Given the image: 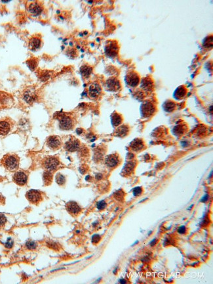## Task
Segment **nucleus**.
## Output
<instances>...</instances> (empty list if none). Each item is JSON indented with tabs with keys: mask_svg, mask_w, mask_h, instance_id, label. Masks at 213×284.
<instances>
[{
	"mask_svg": "<svg viewBox=\"0 0 213 284\" xmlns=\"http://www.w3.org/2000/svg\"><path fill=\"white\" fill-rule=\"evenodd\" d=\"M1 164L8 171H16L19 168L20 158L16 154L7 153L1 159Z\"/></svg>",
	"mask_w": 213,
	"mask_h": 284,
	"instance_id": "1",
	"label": "nucleus"
},
{
	"mask_svg": "<svg viewBox=\"0 0 213 284\" xmlns=\"http://www.w3.org/2000/svg\"><path fill=\"white\" fill-rule=\"evenodd\" d=\"M21 99L24 103L31 105L38 100V93L33 86H29L24 89L21 94Z\"/></svg>",
	"mask_w": 213,
	"mask_h": 284,
	"instance_id": "2",
	"label": "nucleus"
},
{
	"mask_svg": "<svg viewBox=\"0 0 213 284\" xmlns=\"http://www.w3.org/2000/svg\"><path fill=\"white\" fill-rule=\"evenodd\" d=\"M15 126V122L9 117L0 118V136L8 135L13 130Z\"/></svg>",
	"mask_w": 213,
	"mask_h": 284,
	"instance_id": "3",
	"label": "nucleus"
},
{
	"mask_svg": "<svg viewBox=\"0 0 213 284\" xmlns=\"http://www.w3.org/2000/svg\"><path fill=\"white\" fill-rule=\"evenodd\" d=\"M59 128L62 130H70L75 126V120L71 115H61L59 117Z\"/></svg>",
	"mask_w": 213,
	"mask_h": 284,
	"instance_id": "4",
	"label": "nucleus"
},
{
	"mask_svg": "<svg viewBox=\"0 0 213 284\" xmlns=\"http://www.w3.org/2000/svg\"><path fill=\"white\" fill-rule=\"evenodd\" d=\"M42 167L47 171L52 172L57 170L60 167V162L59 158L56 156H49L45 157L42 160Z\"/></svg>",
	"mask_w": 213,
	"mask_h": 284,
	"instance_id": "5",
	"label": "nucleus"
},
{
	"mask_svg": "<svg viewBox=\"0 0 213 284\" xmlns=\"http://www.w3.org/2000/svg\"><path fill=\"white\" fill-rule=\"evenodd\" d=\"M27 11L32 16H39L43 11V5L40 1H31L27 6Z\"/></svg>",
	"mask_w": 213,
	"mask_h": 284,
	"instance_id": "6",
	"label": "nucleus"
},
{
	"mask_svg": "<svg viewBox=\"0 0 213 284\" xmlns=\"http://www.w3.org/2000/svg\"><path fill=\"white\" fill-rule=\"evenodd\" d=\"M28 180V174L24 171H17L13 176V180L17 185L19 186L25 185Z\"/></svg>",
	"mask_w": 213,
	"mask_h": 284,
	"instance_id": "7",
	"label": "nucleus"
},
{
	"mask_svg": "<svg viewBox=\"0 0 213 284\" xmlns=\"http://www.w3.org/2000/svg\"><path fill=\"white\" fill-rule=\"evenodd\" d=\"M120 47L117 42L110 41L108 42L106 46H105L104 51L108 57L113 58L118 55L119 53Z\"/></svg>",
	"mask_w": 213,
	"mask_h": 284,
	"instance_id": "8",
	"label": "nucleus"
},
{
	"mask_svg": "<svg viewBox=\"0 0 213 284\" xmlns=\"http://www.w3.org/2000/svg\"><path fill=\"white\" fill-rule=\"evenodd\" d=\"M26 197L31 203L38 205L43 200V195L41 191L36 189H30L27 192Z\"/></svg>",
	"mask_w": 213,
	"mask_h": 284,
	"instance_id": "9",
	"label": "nucleus"
},
{
	"mask_svg": "<svg viewBox=\"0 0 213 284\" xmlns=\"http://www.w3.org/2000/svg\"><path fill=\"white\" fill-rule=\"evenodd\" d=\"M156 111V106L150 101H146L141 106V115L143 117L148 118L152 117Z\"/></svg>",
	"mask_w": 213,
	"mask_h": 284,
	"instance_id": "10",
	"label": "nucleus"
},
{
	"mask_svg": "<svg viewBox=\"0 0 213 284\" xmlns=\"http://www.w3.org/2000/svg\"><path fill=\"white\" fill-rule=\"evenodd\" d=\"M42 39L39 34H35L29 40L28 48L31 51H36L39 50L42 46Z\"/></svg>",
	"mask_w": 213,
	"mask_h": 284,
	"instance_id": "11",
	"label": "nucleus"
},
{
	"mask_svg": "<svg viewBox=\"0 0 213 284\" xmlns=\"http://www.w3.org/2000/svg\"><path fill=\"white\" fill-rule=\"evenodd\" d=\"M46 145L51 150H57L62 145V140L59 136H51L47 138Z\"/></svg>",
	"mask_w": 213,
	"mask_h": 284,
	"instance_id": "12",
	"label": "nucleus"
},
{
	"mask_svg": "<svg viewBox=\"0 0 213 284\" xmlns=\"http://www.w3.org/2000/svg\"><path fill=\"white\" fill-rule=\"evenodd\" d=\"M14 100L11 95L0 91V109L11 107Z\"/></svg>",
	"mask_w": 213,
	"mask_h": 284,
	"instance_id": "13",
	"label": "nucleus"
},
{
	"mask_svg": "<svg viewBox=\"0 0 213 284\" xmlns=\"http://www.w3.org/2000/svg\"><path fill=\"white\" fill-rule=\"evenodd\" d=\"M125 82L129 86L134 87L137 86L140 82V77L138 74L134 71H131L127 74L125 77Z\"/></svg>",
	"mask_w": 213,
	"mask_h": 284,
	"instance_id": "14",
	"label": "nucleus"
},
{
	"mask_svg": "<svg viewBox=\"0 0 213 284\" xmlns=\"http://www.w3.org/2000/svg\"><path fill=\"white\" fill-rule=\"evenodd\" d=\"M88 93L89 95L93 99H97L99 97L102 93V88L100 84L96 82L91 84L89 87Z\"/></svg>",
	"mask_w": 213,
	"mask_h": 284,
	"instance_id": "15",
	"label": "nucleus"
},
{
	"mask_svg": "<svg viewBox=\"0 0 213 284\" xmlns=\"http://www.w3.org/2000/svg\"><path fill=\"white\" fill-rule=\"evenodd\" d=\"M106 86L108 90L112 91H117L121 89V83L118 78H110L107 80Z\"/></svg>",
	"mask_w": 213,
	"mask_h": 284,
	"instance_id": "16",
	"label": "nucleus"
},
{
	"mask_svg": "<svg viewBox=\"0 0 213 284\" xmlns=\"http://www.w3.org/2000/svg\"><path fill=\"white\" fill-rule=\"evenodd\" d=\"M80 147V142L75 138H71L68 142H66L64 148L66 150L69 152H74L78 150Z\"/></svg>",
	"mask_w": 213,
	"mask_h": 284,
	"instance_id": "17",
	"label": "nucleus"
},
{
	"mask_svg": "<svg viewBox=\"0 0 213 284\" xmlns=\"http://www.w3.org/2000/svg\"><path fill=\"white\" fill-rule=\"evenodd\" d=\"M66 207L68 212L72 215H77L81 211V209L79 205L74 201H69L67 203Z\"/></svg>",
	"mask_w": 213,
	"mask_h": 284,
	"instance_id": "18",
	"label": "nucleus"
},
{
	"mask_svg": "<svg viewBox=\"0 0 213 284\" xmlns=\"http://www.w3.org/2000/svg\"><path fill=\"white\" fill-rule=\"evenodd\" d=\"M120 162L119 156L116 154H112L106 156L105 159V163L110 168H114L118 166Z\"/></svg>",
	"mask_w": 213,
	"mask_h": 284,
	"instance_id": "19",
	"label": "nucleus"
},
{
	"mask_svg": "<svg viewBox=\"0 0 213 284\" xmlns=\"http://www.w3.org/2000/svg\"><path fill=\"white\" fill-rule=\"evenodd\" d=\"M186 93H187V90L186 88H185V86H180L176 89L175 91H174V97L175 99L180 100L184 98V97L186 94Z\"/></svg>",
	"mask_w": 213,
	"mask_h": 284,
	"instance_id": "20",
	"label": "nucleus"
},
{
	"mask_svg": "<svg viewBox=\"0 0 213 284\" xmlns=\"http://www.w3.org/2000/svg\"><path fill=\"white\" fill-rule=\"evenodd\" d=\"M111 121L112 124L114 126L117 127L122 124L123 121L122 116L118 113L117 112H114L112 115L111 117Z\"/></svg>",
	"mask_w": 213,
	"mask_h": 284,
	"instance_id": "21",
	"label": "nucleus"
},
{
	"mask_svg": "<svg viewBox=\"0 0 213 284\" xmlns=\"http://www.w3.org/2000/svg\"><path fill=\"white\" fill-rule=\"evenodd\" d=\"M141 88L144 90L151 91L153 88V82L150 78H144L141 82Z\"/></svg>",
	"mask_w": 213,
	"mask_h": 284,
	"instance_id": "22",
	"label": "nucleus"
},
{
	"mask_svg": "<svg viewBox=\"0 0 213 284\" xmlns=\"http://www.w3.org/2000/svg\"><path fill=\"white\" fill-rule=\"evenodd\" d=\"M129 132V127L126 125H123L117 129L116 131V135L118 137H125V136L127 135V134Z\"/></svg>",
	"mask_w": 213,
	"mask_h": 284,
	"instance_id": "23",
	"label": "nucleus"
},
{
	"mask_svg": "<svg viewBox=\"0 0 213 284\" xmlns=\"http://www.w3.org/2000/svg\"><path fill=\"white\" fill-rule=\"evenodd\" d=\"M92 72H93V68L87 64H84L80 68V73L85 78L89 77L91 75Z\"/></svg>",
	"mask_w": 213,
	"mask_h": 284,
	"instance_id": "24",
	"label": "nucleus"
},
{
	"mask_svg": "<svg viewBox=\"0 0 213 284\" xmlns=\"http://www.w3.org/2000/svg\"><path fill=\"white\" fill-rule=\"evenodd\" d=\"M144 142H142L141 140L139 139H136L134 141H133V143H132L131 147L132 149H133L134 151H140L142 149L143 147H144Z\"/></svg>",
	"mask_w": 213,
	"mask_h": 284,
	"instance_id": "25",
	"label": "nucleus"
},
{
	"mask_svg": "<svg viewBox=\"0 0 213 284\" xmlns=\"http://www.w3.org/2000/svg\"><path fill=\"white\" fill-rule=\"evenodd\" d=\"M175 103L173 101H167L163 104V109H164V110L166 112H169V113L173 111L175 109Z\"/></svg>",
	"mask_w": 213,
	"mask_h": 284,
	"instance_id": "26",
	"label": "nucleus"
},
{
	"mask_svg": "<svg viewBox=\"0 0 213 284\" xmlns=\"http://www.w3.org/2000/svg\"><path fill=\"white\" fill-rule=\"evenodd\" d=\"M52 179H53V175L51 174V172L47 171L45 173H44L43 174V181L44 183L46 185H49L51 184L52 182Z\"/></svg>",
	"mask_w": 213,
	"mask_h": 284,
	"instance_id": "27",
	"label": "nucleus"
},
{
	"mask_svg": "<svg viewBox=\"0 0 213 284\" xmlns=\"http://www.w3.org/2000/svg\"><path fill=\"white\" fill-rule=\"evenodd\" d=\"M26 64L29 68H30V70H35V68L37 67V60L35 59V58H33V59H29L28 61H26Z\"/></svg>",
	"mask_w": 213,
	"mask_h": 284,
	"instance_id": "28",
	"label": "nucleus"
},
{
	"mask_svg": "<svg viewBox=\"0 0 213 284\" xmlns=\"http://www.w3.org/2000/svg\"><path fill=\"white\" fill-rule=\"evenodd\" d=\"M186 126H183V125H178V126H176L175 128H174V133L176 136H180L182 135L184 133Z\"/></svg>",
	"mask_w": 213,
	"mask_h": 284,
	"instance_id": "29",
	"label": "nucleus"
},
{
	"mask_svg": "<svg viewBox=\"0 0 213 284\" xmlns=\"http://www.w3.org/2000/svg\"><path fill=\"white\" fill-rule=\"evenodd\" d=\"M56 182H57V184L59 185H62L66 182V178H65L64 175L59 173L56 176Z\"/></svg>",
	"mask_w": 213,
	"mask_h": 284,
	"instance_id": "30",
	"label": "nucleus"
},
{
	"mask_svg": "<svg viewBox=\"0 0 213 284\" xmlns=\"http://www.w3.org/2000/svg\"><path fill=\"white\" fill-rule=\"evenodd\" d=\"M51 75H52V74H51V71H47V70L43 71V72L41 74V76H40V80L44 82L47 81V80H49V78H51Z\"/></svg>",
	"mask_w": 213,
	"mask_h": 284,
	"instance_id": "31",
	"label": "nucleus"
},
{
	"mask_svg": "<svg viewBox=\"0 0 213 284\" xmlns=\"http://www.w3.org/2000/svg\"><path fill=\"white\" fill-rule=\"evenodd\" d=\"M26 247L28 249L33 250L36 249V247H37V244L36 242H35L33 241H28L26 243Z\"/></svg>",
	"mask_w": 213,
	"mask_h": 284,
	"instance_id": "32",
	"label": "nucleus"
},
{
	"mask_svg": "<svg viewBox=\"0 0 213 284\" xmlns=\"http://www.w3.org/2000/svg\"><path fill=\"white\" fill-rule=\"evenodd\" d=\"M7 221V220L5 214L0 213V227L4 226L5 225Z\"/></svg>",
	"mask_w": 213,
	"mask_h": 284,
	"instance_id": "33",
	"label": "nucleus"
},
{
	"mask_svg": "<svg viewBox=\"0 0 213 284\" xmlns=\"http://www.w3.org/2000/svg\"><path fill=\"white\" fill-rule=\"evenodd\" d=\"M106 202H105L104 201H99L97 203V208H98V209H99V210H103V209H104L105 208H106Z\"/></svg>",
	"mask_w": 213,
	"mask_h": 284,
	"instance_id": "34",
	"label": "nucleus"
},
{
	"mask_svg": "<svg viewBox=\"0 0 213 284\" xmlns=\"http://www.w3.org/2000/svg\"><path fill=\"white\" fill-rule=\"evenodd\" d=\"M13 243H14V242H13V240L11 238H9L7 239V240L6 243H5L6 248H8V249H11V248H12L13 246Z\"/></svg>",
	"mask_w": 213,
	"mask_h": 284,
	"instance_id": "35",
	"label": "nucleus"
},
{
	"mask_svg": "<svg viewBox=\"0 0 213 284\" xmlns=\"http://www.w3.org/2000/svg\"><path fill=\"white\" fill-rule=\"evenodd\" d=\"M142 192V188L140 187H137L134 188L133 190V194L134 195H139Z\"/></svg>",
	"mask_w": 213,
	"mask_h": 284,
	"instance_id": "36",
	"label": "nucleus"
},
{
	"mask_svg": "<svg viewBox=\"0 0 213 284\" xmlns=\"http://www.w3.org/2000/svg\"><path fill=\"white\" fill-rule=\"evenodd\" d=\"M100 240V236L99 235H94L93 236V238H92V241L95 243L99 242Z\"/></svg>",
	"mask_w": 213,
	"mask_h": 284,
	"instance_id": "37",
	"label": "nucleus"
},
{
	"mask_svg": "<svg viewBox=\"0 0 213 284\" xmlns=\"http://www.w3.org/2000/svg\"><path fill=\"white\" fill-rule=\"evenodd\" d=\"M186 232V228L185 226H181L180 228H179L178 229V232L180 234H184Z\"/></svg>",
	"mask_w": 213,
	"mask_h": 284,
	"instance_id": "38",
	"label": "nucleus"
},
{
	"mask_svg": "<svg viewBox=\"0 0 213 284\" xmlns=\"http://www.w3.org/2000/svg\"><path fill=\"white\" fill-rule=\"evenodd\" d=\"M208 196L207 195H206L205 197H204V198L202 199V201H206L208 199Z\"/></svg>",
	"mask_w": 213,
	"mask_h": 284,
	"instance_id": "39",
	"label": "nucleus"
},
{
	"mask_svg": "<svg viewBox=\"0 0 213 284\" xmlns=\"http://www.w3.org/2000/svg\"><path fill=\"white\" fill-rule=\"evenodd\" d=\"M156 239H155V240H154L153 241H152V243H151V245H152V246H154L155 244H156Z\"/></svg>",
	"mask_w": 213,
	"mask_h": 284,
	"instance_id": "40",
	"label": "nucleus"
}]
</instances>
